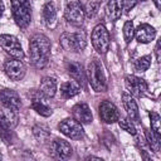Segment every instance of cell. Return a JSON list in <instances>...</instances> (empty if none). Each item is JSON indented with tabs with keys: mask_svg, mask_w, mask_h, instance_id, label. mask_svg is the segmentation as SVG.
I'll return each instance as SVG.
<instances>
[{
	"mask_svg": "<svg viewBox=\"0 0 161 161\" xmlns=\"http://www.w3.org/2000/svg\"><path fill=\"white\" fill-rule=\"evenodd\" d=\"M155 53H156V59H157V62L160 63L161 60V57H160V42H157V44H156V48H155Z\"/></svg>",
	"mask_w": 161,
	"mask_h": 161,
	"instance_id": "obj_32",
	"label": "cell"
},
{
	"mask_svg": "<svg viewBox=\"0 0 161 161\" xmlns=\"http://www.w3.org/2000/svg\"><path fill=\"white\" fill-rule=\"evenodd\" d=\"M3 11H4V3H3V0H0V16H1Z\"/></svg>",
	"mask_w": 161,
	"mask_h": 161,
	"instance_id": "obj_34",
	"label": "cell"
},
{
	"mask_svg": "<svg viewBox=\"0 0 161 161\" xmlns=\"http://www.w3.org/2000/svg\"><path fill=\"white\" fill-rule=\"evenodd\" d=\"M122 101H123V106L125 109L128 114V118L132 122H140V114H138V107L136 101L133 99V97H131V94L123 93L122 94Z\"/></svg>",
	"mask_w": 161,
	"mask_h": 161,
	"instance_id": "obj_17",
	"label": "cell"
},
{
	"mask_svg": "<svg viewBox=\"0 0 161 161\" xmlns=\"http://www.w3.org/2000/svg\"><path fill=\"white\" fill-rule=\"evenodd\" d=\"M39 92L48 98H52L55 96L57 93V80L53 77H44L40 80V86H39Z\"/></svg>",
	"mask_w": 161,
	"mask_h": 161,
	"instance_id": "obj_19",
	"label": "cell"
},
{
	"mask_svg": "<svg viewBox=\"0 0 161 161\" xmlns=\"http://www.w3.org/2000/svg\"><path fill=\"white\" fill-rule=\"evenodd\" d=\"M151 65V57L150 55H143L141 58H138L135 62V68L138 72H145L148 69V67Z\"/></svg>",
	"mask_w": 161,
	"mask_h": 161,
	"instance_id": "obj_28",
	"label": "cell"
},
{
	"mask_svg": "<svg viewBox=\"0 0 161 161\" xmlns=\"http://www.w3.org/2000/svg\"><path fill=\"white\" fill-rule=\"evenodd\" d=\"M118 125H119V127H121L123 131H126L127 133L136 135V127H135L133 122H132L130 118H123V117L118 118Z\"/></svg>",
	"mask_w": 161,
	"mask_h": 161,
	"instance_id": "obj_29",
	"label": "cell"
},
{
	"mask_svg": "<svg viewBox=\"0 0 161 161\" xmlns=\"http://www.w3.org/2000/svg\"><path fill=\"white\" fill-rule=\"evenodd\" d=\"M150 119H151V130L161 137V118L158 113L156 112H150Z\"/></svg>",
	"mask_w": 161,
	"mask_h": 161,
	"instance_id": "obj_27",
	"label": "cell"
},
{
	"mask_svg": "<svg viewBox=\"0 0 161 161\" xmlns=\"http://www.w3.org/2000/svg\"><path fill=\"white\" fill-rule=\"evenodd\" d=\"M101 3H102V0H88L86 3V6L83 8L84 9V14L88 18H93L97 14V11H98V9L101 6Z\"/></svg>",
	"mask_w": 161,
	"mask_h": 161,
	"instance_id": "obj_25",
	"label": "cell"
},
{
	"mask_svg": "<svg viewBox=\"0 0 161 161\" xmlns=\"http://www.w3.org/2000/svg\"><path fill=\"white\" fill-rule=\"evenodd\" d=\"M0 158H1V153H0Z\"/></svg>",
	"mask_w": 161,
	"mask_h": 161,
	"instance_id": "obj_35",
	"label": "cell"
},
{
	"mask_svg": "<svg viewBox=\"0 0 161 161\" xmlns=\"http://www.w3.org/2000/svg\"><path fill=\"white\" fill-rule=\"evenodd\" d=\"M109 33L103 24L94 26L92 31V44L99 54H106L109 49Z\"/></svg>",
	"mask_w": 161,
	"mask_h": 161,
	"instance_id": "obj_5",
	"label": "cell"
},
{
	"mask_svg": "<svg viewBox=\"0 0 161 161\" xmlns=\"http://www.w3.org/2000/svg\"><path fill=\"white\" fill-rule=\"evenodd\" d=\"M31 108L43 117H49L53 113L52 107L47 103V101L44 99V96L40 92L31 93Z\"/></svg>",
	"mask_w": 161,
	"mask_h": 161,
	"instance_id": "obj_15",
	"label": "cell"
},
{
	"mask_svg": "<svg viewBox=\"0 0 161 161\" xmlns=\"http://www.w3.org/2000/svg\"><path fill=\"white\" fill-rule=\"evenodd\" d=\"M140 1H142V0H125V3H123V9L126 10V11H130L132 8H135V5L136 4H138Z\"/></svg>",
	"mask_w": 161,
	"mask_h": 161,
	"instance_id": "obj_31",
	"label": "cell"
},
{
	"mask_svg": "<svg viewBox=\"0 0 161 161\" xmlns=\"http://www.w3.org/2000/svg\"><path fill=\"white\" fill-rule=\"evenodd\" d=\"M18 125V116L16 111H13L10 108H0V135L5 138L6 135L10 133V130H13Z\"/></svg>",
	"mask_w": 161,
	"mask_h": 161,
	"instance_id": "obj_9",
	"label": "cell"
},
{
	"mask_svg": "<svg viewBox=\"0 0 161 161\" xmlns=\"http://www.w3.org/2000/svg\"><path fill=\"white\" fill-rule=\"evenodd\" d=\"M59 43L60 47L68 52H82L87 45L84 33H63Z\"/></svg>",
	"mask_w": 161,
	"mask_h": 161,
	"instance_id": "obj_4",
	"label": "cell"
},
{
	"mask_svg": "<svg viewBox=\"0 0 161 161\" xmlns=\"http://www.w3.org/2000/svg\"><path fill=\"white\" fill-rule=\"evenodd\" d=\"M0 47L11 57L16 59H23L25 57L23 48L19 43V40L14 35L9 34H1L0 35Z\"/></svg>",
	"mask_w": 161,
	"mask_h": 161,
	"instance_id": "obj_7",
	"label": "cell"
},
{
	"mask_svg": "<svg viewBox=\"0 0 161 161\" xmlns=\"http://www.w3.org/2000/svg\"><path fill=\"white\" fill-rule=\"evenodd\" d=\"M58 128L64 136H67V137H69L72 140H80L84 136V131H83L82 123L77 122L74 118L73 119L72 118L63 119L58 125Z\"/></svg>",
	"mask_w": 161,
	"mask_h": 161,
	"instance_id": "obj_8",
	"label": "cell"
},
{
	"mask_svg": "<svg viewBox=\"0 0 161 161\" xmlns=\"http://www.w3.org/2000/svg\"><path fill=\"white\" fill-rule=\"evenodd\" d=\"M33 133H34V136L36 137V140H39V142H40V141L44 142V141L49 137V130H48L45 126H43V125H36V126H34Z\"/></svg>",
	"mask_w": 161,
	"mask_h": 161,
	"instance_id": "obj_26",
	"label": "cell"
},
{
	"mask_svg": "<svg viewBox=\"0 0 161 161\" xmlns=\"http://www.w3.org/2000/svg\"><path fill=\"white\" fill-rule=\"evenodd\" d=\"M64 16H65V20L68 23H70L72 25H75V26L82 25L86 14H84V9H83L80 1L79 0H70L65 6Z\"/></svg>",
	"mask_w": 161,
	"mask_h": 161,
	"instance_id": "obj_6",
	"label": "cell"
},
{
	"mask_svg": "<svg viewBox=\"0 0 161 161\" xmlns=\"http://www.w3.org/2000/svg\"><path fill=\"white\" fill-rule=\"evenodd\" d=\"M98 112H99L101 119L106 123H114L119 118V112L111 101L101 102L98 106Z\"/></svg>",
	"mask_w": 161,
	"mask_h": 161,
	"instance_id": "obj_10",
	"label": "cell"
},
{
	"mask_svg": "<svg viewBox=\"0 0 161 161\" xmlns=\"http://www.w3.org/2000/svg\"><path fill=\"white\" fill-rule=\"evenodd\" d=\"M155 35H156V30L148 24H141L135 30L136 40L142 44H146V43H150L151 40H153Z\"/></svg>",
	"mask_w": 161,
	"mask_h": 161,
	"instance_id": "obj_18",
	"label": "cell"
},
{
	"mask_svg": "<svg viewBox=\"0 0 161 161\" xmlns=\"http://www.w3.org/2000/svg\"><path fill=\"white\" fill-rule=\"evenodd\" d=\"M135 36V28H133V23L131 20H127L123 25V38L125 42L128 44Z\"/></svg>",
	"mask_w": 161,
	"mask_h": 161,
	"instance_id": "obj_30",
	"label": "cell"
},
{
	"mask_svg": "<svg viewBox=\"0 0 161 161\" xmlns=\"http://www.w3.org/2000/svg\"><path fill=\"white\" fill-rule=\"evenodd\" d=\"M4 70L11 80H20L25 74V65L21 62V59L14 58L5 63Z\"/></svg>",
	"mask_w": 161,
	"mask_h": 161,
	"instance_id": "obj_12",
	"label": "cell"
},
{
	"mask_svg": "<svg viewBox=\"0 0 161 161\" xmlns=\"http://www.w3.org/2000/svg\"><path fill=\"white\" fill-rule=\"evenodd\" d=\"M72 116L73 118L79 123H91L93 121V114L86 103H78L72 108Z\"/></svg>",
	"mask_w": 161,
	"mask_h": 161,
	"instance_id": "obj_16",
	"label": "cell"
},
{
	"mask_svg": "<svg viewBox=\"0 0 161 161\" xmlns=\"http://www.w3.org/2000/svg\"><path fill=\"white\" fill-rule=\"evenodd\" d=\"M87 77L91 87L96 92H106L107 89V80L103 73V68L97 59L89 62L87 67Z\"/></svg>",
	"mask_w": 161,
	"mask_h": 161,
	"instance_id": "obj_2",
	"label": "cell"
},
{
	"mask_svg": "<svg viewBox=\"0 0 161 161\" xmlns=\"http://www.w3.org/2000/svg\"><path fill=\"white\" fill-rule=\"evenodd\" d=\"M43 18H44V21L48 26L53 28L55 21H57V11H55V8H54V4L53 3H47L43 8Z\"/></svg>",
	"mask_w": 161,
	"mask_h": 161,
	"instance_id": "obj_22",
	"label": "cell"
},
{
	"mask_svg": "<svg viewBox=\"0 0 161 161\" xmlns=\"http://www.w3.org/2000/svg\"><path fill=\"white\" fill-rule=\"evenodd\" d=\"M15 23L19 28L25 29L31 21V6L29 0H10Z\"/></svg>",
	"mask_w": 161,
	"mask_h": 161,
	"instance_id": "obj_3",
	"label": "cell"
},
{
	"mask_svg": "<svg viewBox=\"0 0 161 161\" xmlns=\"http://www.w3.org/2000/svg\"><path fill=\"white\" fill-rule=\"evenodd\" d=\"M72 146L69 142L62 140V138H55L50 143V153L53 157L59 158V160H67L68 157L72 156Z\"/></svg>",
	"mask_w": 161,
	"mask_h": 161,
	"instance_id": "obj_11",
	"label": "cell"
},
{
	"mask_svg": "<svg viewBox=\"0 0 161 161\" xmlns=\"http://www.w3.org/2000/svg\"><path fill=\"white\" fill-rule=\"evenodd\" d=\"M153 3H155V5H156V8H157V9H160V8H161V0H153Z\"/></svg>",
	"mask_w": 161,
	"mask_h": 161,
	"instance_id": "obj_33",
	"label": "cell"
},
{
	"mask_svg": "<svg viewBox=\"0 0 161 161\" xmlns=\"http://www.w3.org/2000/svg\"><path fill=\"white\" fill-rule=\"evenodd\" d=\"M30 63L36 68H43L50 58V40L43 34H35L29 42Z\"/></svg>",
	"mask_w": 161,
	"mask_h": 161,
	"instance_id": "obj_1",
	"label": "cell"
},
{
	"mask_svg": "<svg viewBox=\"0 0 161 161\" xmlns=\"http://www.w3.org/2000/svg\"><path fill=\"white\" fill-rule=\"evenodd\" d=\"M125 83L127 89L135 97H141L147 91V83L145 82V79L138 78L136 75H127L125 78Z\"/></svg>",
	"mask_w": 161,
	"mask_h": 161,
	"instance_id": "obj_14",
	"label": "cell"
},
{
	"mask_svg": "<svg viewBox=\"0 0 161 161\" xmlns=\"http://www.w3.org/2000/svg\"><path fill=\"white\" fill-rule=\"evenodd\" d=\"M0 102L4 107L10 108L13 111H18L21 106V101H20L19 94L15 91L9 89V88L0 91Z\"/></svg>",
	"mask_w": 161,
	"mask_h": 161,
	"instance_id": "obj_13",
	"label": "cell"
},
{
	"mask_svg": "<svg viewBox=\"0 0 161 161\" xmlns=\"http://www.w3.org/2000/svg\"><path fill=\"white\" fill-rule=\"evenodd\" d=\"M80 91V87L75 82H65L60 87V93L64 98H72L75 94H78Z\"/></svg>",
	"mask_w": 161,
	"mask_h": 161,
	"instance_id": "obj_23",
	"label": "cell"
},
{
	"mask_svg": "<svg viewBox=\"0 0 161 161\" xmlns=\"http://www.w3.org/2000/svg\"><path fill=\"white\" fill-rule=\"evenodd\" d=\"M65 69L68 72V74L78 83V84H83L84 82V70L82 64L77 63V62H67L65 63Z\"/></svg>",
	"mask_w": 161,
	"mask_h": 161,
	"instance_id": "obj_20",
	"label": "cell"
},
{
	"mask_svg": "<svg viewBox=\"0 0 161 161\" xmlns=\"http://www.w3.org/2000/svg\"><path fill=\"white\" fill-rule=\"evenodd\" d=\"M123 3L125 0H109L108 1L106 13L111 20H117L121 18L122 10H123Z\"/></svg>",
	"mask_w": 161,
	"mask_h": 161,
	"instance_id": "obj_21",
	"label": "cell"
},
{
	"mask_svg": "<svg viewBox=\"0 0 161 161\" xmlns=\"http://www.w3.org/2000/svg\"><path fill=\"white\" fill-rule=\"evenodd\" d=\"M146 140L150 150H152L153 152L160 151V136H157L152 130L146 131Z\"/></svg>",
	"mask_w": 161,
	"mask_h": 161,
	"instance_id": "obj_24",
	"label": "cell"
}]
</instances>
